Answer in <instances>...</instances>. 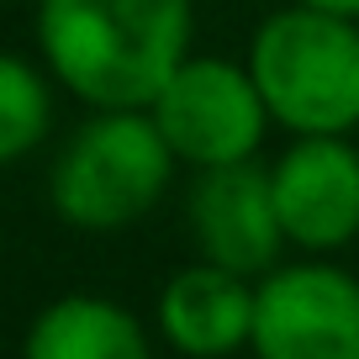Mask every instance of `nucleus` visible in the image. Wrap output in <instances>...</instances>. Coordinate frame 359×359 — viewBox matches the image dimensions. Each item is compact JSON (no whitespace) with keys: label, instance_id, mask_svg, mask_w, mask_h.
Returning <instances> with one entry per match:
<instances>
[{"label":"nucleus","instance_id":"obj_1","mask_svg":"<svg viewBox=\"0 0 359 359\" xmlns=\"http://www.w3.org/2000/svg\"><path fill=\"white\" fill-rule=\"evenodd\" d=\"M37 43L85 106L148 111L191 58V0H37Z\"/></svg>","mask_w":359,"mask_h":359},{"label":"nucleus","instance_id":"obj_2","mask_svg":"<svg viewBox=\"0 0 359 359\" xmlns=\"http://www.w3.org/2000/svg\"><path fill=\"white\" fill-rule=\"evenodd\" d=\"M248 74L269 106V122L296 137L359 127V22L317 6L264 16L248 48Z\"/></svg>","mask_w":359,"mask_h":359},{"label":"nucleus","instance_id":"obj_3","mask_svg":"<svg viewBox=\"0 0 359 359\" xmlns=\"http://www.w3.org/2000/svg\"><path fill=\"white\" fill-rule=\"evenodd\" d=\"M175 175V148L148 111H101L64 143L53 164V212L85 233H116L154 212Z\"/></svg>","mask_w":359,"mask_h":359},{"label":"nucleus","instance_id":"obj_4","mask_svg":"<svg viewBox=\"0 0 359 359\" xmlns=\"http://www.w3.org/2000/svg\"><path fill=\"white\" fill-rule=\"evenodd\" d=\"M148 116L158 122L180 164L196 169L254 158L269 127V106L254 74H248V64H233V58H185L154 95Z\"/></svg>","mask_w":359,"mask_h":359},{"label":"nucleus","instance_id":"obj_5","mask_svg":"<svg viewBox=\"0 0 359 359\" xmlns=\"http://www.w3.org/2000/svg\"><path fill=\"white\" fill-rule=\"evenodd\" d=\"M259 359H359V280L338 264H285L254 285Z\"/></svg>","mask_w":359,"mask_h":359},{"label":"nucleus","instance_id":"obj_6","mask_svg":"<svg viewBox=\"0 0 359 359\" xmlns=\"http://www.w3.org/2000/svg\"><path fill=\"white\" fill-rule=\"evenodd\" d=\"M269 191L285 243L306 254H333L359 238V148L344 133L296 137L269 164Z\"/></svg>","mask_w":359,"mask_h":359},{"label":"nucleus","instance_id":"obj_7","mask_svg":"<svg viewBox=\"0 0 359 359\" xmlns=\"http://www.w3.org/2000/svg\"><path fill=\"white\" fill-rule=\"evenodd\" d=\"M185 222H191L201 259L238 269L248 280L269 275L285 243L275 191H269V169H259L254 158L201 169L191 185V201H185Z\"/></svg>","mask_w":359,"mask_h":359},{"label":"nucleus","instance_id":"obj_8","mask_svg":"<svg viewBox=\"0 0 359 359\" xmlns=\"http://www.w3.org/2000/svg\"><path fill=\"white\" fill-rule=\"evenodd\" d=\"M158 333L185 359H227L254 338V285L212 259L175 269L158 291Z\"/></svg>","mask_w":359,"mask_h":359},{"label":"nucleus","instance_id":"obj_9","mask_svg":"<svg viewBox=\"0 0 359 359\" xmlns=\"http://www.w3.org/2000/svg\"><path fill=\"white\" fill-rule=\"evenodd\" d=\"M22 359H154L148 333L106 296H58L32 317Z\"/></svg>","mask_w":359,"mask_h":359},{"label":"nucleus","instance_id":"obj_10","mask_svg":"<svg viewBox=\"0 0 359 359\" xmlns=\"http://www.w3.org/2000/svg\"><path fill=\"white\" fill-rule=\"evenodd\" d=\"M53 127V95L48 79L27 58L0 53V164H16L32 154Z\"/></svg>","mask_w":359,"mask_h":359},{"label":"nucleus","instance_id":"obj_11","mask_svg":"<svg viewBox=\"0 0 359 359\" xmlns=\"http://www.w3.org/2000/svg\"><path fill=\"white\" fill-rule=\"evenodd\" d=\"M302 6H317V11H333V16L359 22V0H302Z\"/></svg>","mask_w":359,"mask_h":359}]
</instances>
